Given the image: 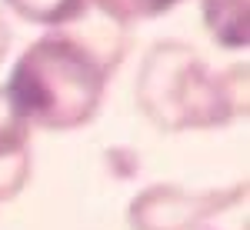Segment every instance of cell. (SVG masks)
Instances as JSON below:
<instances>
[{"mask_svg":"<svg viewBox=\"0 0 250 230\" xmlns=\"http://www.w3.org/2000/svg\"><path fill=\"white\" fill-rule=\"evenodd\" d=\"M140 114L157 130H217L247 117V63L213 70L184 40H157L134 84Z\"/></svg>","mask_w":250,"mask_h":230,"instance_id":"obj_2","label":"cell"},{"mask_svg":"<svg viewBox=\"0 0 250 230\" xmlns=\"http://www.w3.org/2000/svg\"><path fill=\"white\" fill-rule=\"evenodd\" d=\"M124 27L104 23L100 34L74 27L34 40L10 67L3 94L27 127L77 130L90 124L104 104L107 84L124 60Z\"/></svg>","mask_w":250,"mask_h":230,"instance_id":"obj_1","label":"cell"},{"mask_svg":"<svg viewBox=\"0 0 250 230\" xmlns=\"http://www.w3.org/2000/svg\"><path fill=\"white\" fill-rule=\"evenodd\" d=\"M247 200V184L237 180L227 187L187 190L180 184H150L127 207L130 230H200L210 220L237 210Z\"/></svg>","mask_w":250,"mask_h":230,"instance_id":"obj_3","label":"cell"},{"mask_svg":"<svg viewBox=\"0 0 250 230\" xmlns=\"http://www.w3.org/2000/svg\"><path fill=\"white\" fill-rule=\"evenodd\" d=\"M7 50H10V27H7V20L0 17V63L7 57Z\"/></svg>","mask_w":250,"mask_h":230,"instance_id":"obj_8","label":"cell"},{"mask_svg":"<svg viewBox=\"0 0 250 230\" xmlns=\"http://www.w3.org/2000/svg\"><path fill=\"white\" fill-rule=\"evenodd\" d=\"M200 17L213 43L224 50H247L250 0H200Z\"/></svg>","mask_w":250,"mask_h":230,"instance_id":"obj_5","label":"cell"},{"mask_svg":"<svg viewBox=\"0 0 250 230\" xmlns=\"http://www.w3.org/2000/svg\"><path fill=\"white\" fill-rule=\"evenodd\" d=\"M34 173L30 153V127L17 117L10 100L0 87V204L14 200Z\"/></svg>","mask_w":250,"mask_h":230,"instance_id":"obj_4","label":"cell"},{"mask_svg":"<svg viewBox=\"0 0 250 230\" xmlns=\"http://www.w3.org/2000/svg\"><path fill=\"white\" fill-rule=\"evenodd\" d=\"M180 0H90V10H97L104 20H110L117 27H130L170 14Z\"/></svg>","mask_w":250,"mask_h":230,"instance_id":"obj_7","label":"cell"},{"mask_svg":"<svg viewBox=\"0 0 250 230\" xmlns=\"http://www.w3.org/2000/svg\"><path fill=\"white\" fill-rule=\"evenodd\" d=\"M3 7H10L20 20L47 30L74 27L90 14V0H3Z\"/></svg>","mask_w":250,"mask_h":230,"instance_id":"obj_6","label":"cell"}]
</instances>
